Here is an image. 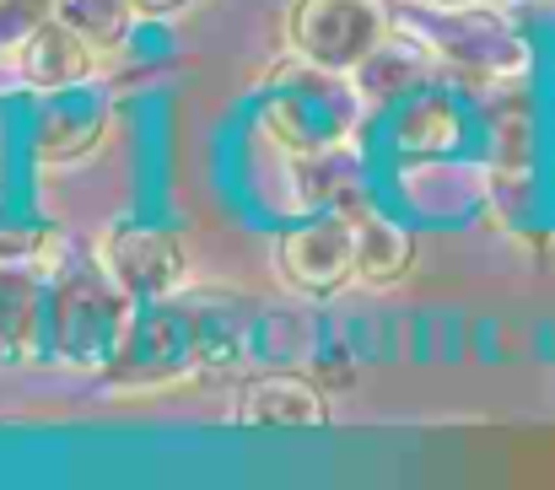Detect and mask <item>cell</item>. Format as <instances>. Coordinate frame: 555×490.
Masks as SVG:
<instances>
[{"label":"cell","instance_id":"obj_1","mask_svg":"<svg viewBox=\"0 0 555 490\" xmlns=\"http://www.w3.org/2000/svg\"><path fill=\"white\" fill-rule=\"evenodd\" d=\"M135 313L141 302L103 265H65L49 286V356L81 372H108L135 328Z\"/></svg>","mask_w":555,"mask_h":490},{"label":"cell","instance_id":"obj_2","mask_svg":"<svg viewBox=\"0 0 555 490\" xmlns=\"http://www.w3.org/2000/svg\"><path fill=\"white\" fill-rule=\"evenodd\" d=\"M399 22H404L410 33H421L448 70H464V76H475V81H518V76L529 70V60H534L529 38H524L507 16H496V11H486V5L399 11Z\"/></svg>","mask_w":555,"mask_h":490},{"label":"cell","instance_id":"obj_3","mask_svg":"<svg viewBox=\"0 0 555 490\" xmlns=\"http://www.w3.org/2000/svg\"><path fill=\"white\" fill-rule=\"evenodd\" d=\"M393 27L399 11L388 0H292L286 11L292 54L340 76H351Z\"/></svg>","mask_w":555,"mask_h":490},{"label":"cell","instance_id":"obj_4","mask_svg":"<svg viewBox=\"0 0 555 490\" xmlns=\"http://www.w3.org/2000/svg\"><path fill=\"white\" fill-rule=\"evenodd\" d=\"M275 265H281V281L297 297H313V302L340 297L357 281V216L351 210L302 216L297 227L281 232Z\"/></svg>","mask_w":555,"mask_h":490},{"label":"cell","instance_id":"obj_5","mask_svg":"<svg viewBox=\"0 0 555 490\" xmlns=\"http://www.w3.org/2000/svg\"><path fill=\"white\" fill-rule=\"evenodd\" d=\"M98 265L135 297V302H163V297H179L189 275V254L184 237L157 227V221H141V216H125L103 232V248H98Z\"/></svg>","mask_w":555,"mask_h":490},{"label":"cell","instance_id":"obj_6","mask_svg":"<svg viewBox=\"0 0 555 490\" xmlns=\"http://www.w3.org/2000/svg\"><path fill=\"white\" fill-rule=\"evenodd\" d=\"M232 421L248 431H324L335 421L330 394L313 372H254L237 388Z\"/></svg>","mask_w":555,"mask_h":490},{"label":"cell","instance_id":"obj_7","mask_svg":"<svg viewBox=\"0 0 555 490\" xmlns=\"http://www.w3.org/2000/svg\"><path fill=\"white\" fill-rule=\"evenodd\" d=\"M108 125H114V108H108V98L92 81L70 87V92H49L43 108L33 114V136H27L33 163L38 167L81 163V157H92L103 146Z\"/></svg>","mask_w":555,"mask_h":490},{"label":"cell","instance_id":"obj_8","mask_svg":"<svg viewBox=\"0 0 555 490\" xmlns=\"http://www.w3.org/2000/svg\"><path fill=\"white\" fill-rule=\"evenodd\" d=\"M351 76H357L351 87H357L362 103H372V108H393L399 98L431 87V81L442 76V60H437V49H431L421 33H410V27L399 22Z\"/></svg>","mask_w":555,"mask_h":490},{"label":"cell","instance_id":"obj_9","mask_svg":"<svg viewBox=\"0 0 555 490\" xmlns=\"http://www.w3.org/2000/svg\"><path fill=\"white\" fill-rule=\"evenodd\" d=\"M459 141H464V108L437 81L388 108V146L399 157H442L459 152Z\"/></svg>","mask_w":555,"mask_h":490},{"label":"cell","instance_id":"obj_10","mask_svg":"<svg viewBox=\"0 0 555 490\" xmlns=\"http://www.w3.org/2000/svg\"><path fill=\"white\" fill-rule=\"evenodd\" d=\"M98 49L76 33V27H65L60 16L54 22H43L22 49H16V70H22V81L33 87V92H70V87H87L92 76H98Z\"/></svg>","mask_w":555,"mask_h":490},{"label":"cell","instance_id":"obj_11","mask_svg":"<svg viewBox=\"0 0 555 490\" xmlns=\"http://www.w3.org/2000/svg\"><path fill=\"white\" fill-rule=\"evenodd\" d=\"M49 350V292L33 270L0 265V366Z\"/></svg>","mask_w":555,"mask_h":490},{"label":"cell","instance_id":"obj_12","mask_svg":"<svg viewBox=\"0 0 555 490\" xmlns=\"http://www.w3.org/2000/svg\"><path fill=\"white\" fill-rule=\"evenodd\" d=\"M351 216H357V281L372 292L399 286L415 270V232L377 205H362Z\"/></svg>","mask_w":555,"mask_h":490},{"label":"cell","instance_id":"obj_13","mask_svg":"<svg viewBox=\"0 0 555 490\" xmlns=\"http://www.w3.org/2000/svg\"><path fill=\"white\" fill-rule=\"evenodd\" d=\"M297 194H302V205H313V210H362L357 205V194H362V163L346 152V141L340 146H319V152H297Z\"/></svg>","mask_w":555,"mask_h":490},{"label":"cell","instance_id":"obj_14","mask_svg":"<svg viewBox=\"0 0 555 490\" xmlns=\"http://www.w3.org/2000/svg\"><path fill=\"white\" fill-rule=\"evenodd\" d=\"M60 22L76 27L98 54H119L130 43L141 11H135V0H65L60 5Z\"/></svg>","mask_w":555,"mask_h":490},{"label":"cell","instance_id":"obj_15","mask_svg":"<svg viewBox=\"0 0 555 490\" xmlns=\"http://www.w3.org/2000/svg\"><path fill=\"white\" fill-rule=\"evenodd\" d=\"M49 237H54V232H49L38 216L11 210V205L0 199V265H22V259L43 254V248H49Z\"/></svg>","mask_w":555,"mask_h":490},{"label":"cell","instance_id":"obj_16","mask_svg":"<svg viewBox=\"0 0 555 490\" xmlns=\"http://www.w3.org/2000/svg\"><path fill=\"white\" fill-rule=\"evenodd\" d=\"M65 0H0V54H16L43 22L60 16Z\"/></svg>","mask_w":555,"mask_h":490},{"label":"cell","instance_id":"obj_17","mask_svg":"<svg viewBox=\"0 0 555 490\" xmlns=\"http://www.w3.org/2000/svg\"><path fill=\"white\" fill-rule=\"evenodd\" d=\"M184 5H194V0H135L141 16H173V11H184Z\"/></svg>","mask_w":555,"mask_h":490},{"label":"cell","instance_id":"obj_18","mask_svg":"<svg viewBox=\"0 0 555 490\" xmlns=\"http://www.w3.org/2000/svg\"><path fill=\"white\" fill-rule=\"evenodd\" d=\"M431 5H480V0H431Z\"/></svg>","mask_w":555,"mask_h":490}]
</instances>
